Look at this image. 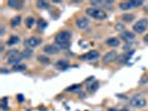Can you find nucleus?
I'll use <instances>...</instances> for the list:
<instances>
[{
    "mask_svg": "<svg viewBox=\"0 0 148 111\" xmlns=\"http://www.w3.org/2000/svg\"><path fill=\"white\" fill-rule=\"evenodd\" d=\"M71 39V33L69 31H60L56 35L55 37V42H56V47L58 49H64L69 46V41Z\"/></svg>",
    "mask_w": 148,
    "mask_h": 111,
    "instance_id": "obj_1",
    "label": "nucleus"
},
{
    "mask_svg": "<svg viewBox=\"0 0 148 111\" xmlns=\"http://www.w3.org/2000/svg\"><path fill=\"white\" fill-rule=\"evenodd\" d=\"M86 15L94 18V19H97V20H105L107 18V14L104 10L98 9V8H87Z\"/></svg>",
    "mask_w": 148,
    "mask_h": 111,
    "instance_id": "obj_2",
    "label": "nucleus"
},
{
    "mask_svg": "<svg viewBox=\"0 0 148 111\" xmlns=\"http://www.w3.org/2000/svg\"><path fill=\"white\" fill-rule=\"evenodd\" d=\"M129 104H130V106H132L133 108L139 109V108H144V107L147 104V101H146V99L143 96L137 95V96L133 97V98L130 99V102H129Z\"/></svg>",
    "mask_w": 148,
    "mask_h": 111,
    "instance_id": "obj_3",
    "label": "nucleus"
},
{
    "mask_svg": "<svg viewBox=\"0 0 148 111\" xmlns=\"http://www.w3.org/2000/svg\"><path fill=\"white\" fill-rule=\"evenodd\" d=\"M147 27H148V20L146 18H143V19L138 20V21L134 25L133 28L135 32H137V33H143L144 31H146Z\"/></svg>",
    "mask_w": 148,
    "mask_h": 111,
    "instance_id": "obj_4",
    "label": "nucleus"
},
{
    "mask_svg": "<svg viewBox=\"0 0 148 111\" xmlns=\"http://www.w3.org/2000/svg\"><path fill=\"white\" fill-rule=\"evenodd\" d=\"M41 44V39L39 37H30L25 41V46L28 48H36Z\"/></svg>",
    "mask_w": 148,
    "mask_h": 111,
    "instance_id": "obj_5",
    "label": "nucleus"
},
{
    "mask_svg": "<svg viewBox=\"0 0 148 111\" xmlns=\"http://www.w3.org/2000/svg\"><path fill=\"white\" fill-rule=\"evenodd\" d=\"M89 19L88 18H86V17H80V18H77V20H76V27L78 28V29H86L87 27L89 26Z\"/></svg>",
    "mask_w": 148,
    "mask_h": 111,
    "instance_id": "obj_6",
    "label": "nucleus"
},
{
    "mask_svg": "<svg viewBox=\"0 0 148 111\" xmlns=\"http://www.w3.org/2000/svg\"><path fill=\"white\" fill-rule=\"evenodd\" d=\"M116 59H117V52L109 51L103 57V62L104 63H111V62H114Z\"/></svg>",
    "mask_w": 148,
    "mask_h": 111,
    "instance_id": "obj_7",
    "label": "nucleus"
},
{
    "mask_svg": "<svg viewBox=\"0 0 148 111\" xmlns=\"http://www.w3.org/2000/svg\"><path fill=\"white\" fill-rule=\"evenodd\" d=\"M98 57H99V52L96 51V50H91V51H89V52H87V53H85V54H82V57H80V59L92 61V60H96Z\"/></svg>",
    "mask_w": 148,
    "mask_h": 111,
    "instance_id": "obj_8",
    "label": "nucleus"
},
{
    "mask_svg": "<svg viewBox=\"0 0 148 111\" xmlns=\"http://www.w3.org/2000/svg\"><path fill=\"white\" fill-rule=\"evenodd\" d=\"M23 1L21 0H10V1H8V6L11 8H14V9H17V10H20L23 8Z\"/></svg>",
    "mask_w": 148,
    "mask_h": 111,
    "instance_id": "obj_9",
    "label": "nucleus"
},
{
    "mask_svg": "<svg viewBox=\"0 0 148 111\" xmlns=\"http://www.w3.org/2000/svg\"><path fill=\"white\" fill-rule=\"evenodd\" d=\"M44 51L47 54H57L58 53V48L53 44H47L44 47Z\"/></svg>",
    "mask_w": 148,
    "mask_h": 111,
    "instance_id": "obj_10",
    "label": "nucleus"
},
{
    "mask_svg": "<svg viewBox=\"0 0 148 111\" xmlns=\"http://www.w3.org/2000/svg\"><path fill=\"white\" fill-rule=\"evenodd\" d=\"M106 44L109 46V47H118L119 44H120V41H119L118 38L111 37V38H108L106 40Z\"/></svg>",
    "mask_w": 148,
    "mask_h": 111,
    "instance_id": "obj_11",
    "label": "nucleus"
},
{
    "mask_svg": "<svg viewBox=\"0 0 148 111\" xmlns=\"http://www.w3.org/2000/svg\"><path fill=\"white\" fill-rule=\"evenodd\" d=\"M21 59H22V56L19 54V56H16V57H12V58H9L7 60V63L8 65H12V66L15 67L20 63V60Z\"/></svg>",
    "mask_w": 148,
    "mask_h": 111,
    "instance_id": "obj_12",
    "label": "nucleus"
},
{
    "mask_svg": "<svg viewBox=\"0 0 148 111\" xmlns=\"http://www.w3.org/2000/svg\"><path fill=\"white\" fill-rule=\"evenodd\" d=\"M21 22V16H15L11 20H10V27L11 28H17Z\"/></svg>",
    "mask_w": 148,
    "mask_h": 111,
    "instance_id": "obj_13",
    "label": "nucleus"
},
{
    "mask_svg": "<svg viewBox=\"0 0 148 111\" xmlns=\"http://www.w3.org/2000/svg\"><path fill=\"white\" fill-rule=\"evenodd\" d=\"M120 37L123 38L124 40H126V41H129V40H132L135 38V35H134L133 32H130V31H121V33H120Z\"/></svg>",
    "mask_w": 148,
    "mask_h": 111,
    "instance_id": "obj_14",
    "label": "nucleus"
},
{
    "mask_svg": "<svg viewBox=\"0 0 148 111\" xmlns=\"http://www.w3.org/2000/svg\"><path fill=\"white\" fill-rule=\"evenodd\" d=\"M56 67L58 69H60V70H65V69H67L69 67V62L67 60H58L56 62Z\"/></svg>",
    "mask_w": 148,
    "mask_h": 111,
    "instance_id": "obj_15",
    "label": "nucleus"
},
{
    "mask_svg": "<svg viewBox=\"0 0 148 111\" xmlns=\"http://www.w3.org/2000/svg\"><path fill=\"white\" fill-rule=\"evenodd\" d=\"M119 8H120L121 10H130L133 7H132L130 1H121V2L119 3Z\"/></svg>",
    "mask_w": 148,
    "mask_h": 111,
    "instance_id": "obj_16",
    "label": "nucleus"
},
{
    "mask_svg": "<svg viewBox=\"0 0 148 111\" xmlns=\"http://www.w3.org/2000/svg\"><path fill=\"white\" fill-rule=\"evenodd\" d=\"M19 41H20L19 37H17V36H12V37H10L9 39H8L7 46H9V47H11V46H15V44H17L18 42H19Z\"/></svg>",
    "mask_w": 148,
    "mask_h": 111,
    "instance_id": "obj_17",
    "label": "nucleus"
},
{
    "mask_svg": "<svg viewBox=\"0 0 148 111\" xmlns=\"http://www.w3.org/2000/svg\"><path fill=\"white\" fill-rule=\"evenodd\" d=\"M20 53L18 52V50H16V49H14V50H9V51L7 52V54H6V57H7L8 59L9 58H12V57H16V56H19Z\"/></svg>",
    "mask_w": 148,
    "mask_h": 111,
    "instance_id": "obj_18",
    "label": "nucleus"
},
{
    "mask_svg": "<svg viewBox=\"0 0 148 111\" xmlns=\"http://www.w3.org/2000/svg\"><path fill=\"white\" fill-rule=\"evenodd\" d=\"M37 7L40 9H47L49 7V2L48 1H37Z\"/></svg>",
    "mask_w": 148,
    "mask_h": 111,
    "instance_id": "obj_19",
    "label": "nucleus"
},
{
    "mask_svg": "<svg viewBox=\"0 0 148 111\" xmlns=\"http://www.w3.org/2000/svg\"><path fill=\"white\" fill-rule=\"evenodd\" d=\"M98 87H99V83L97 81H95L94 83H91L88 87V91L89 92H95L97 89H98Z\"/></svg>",
    "mask_w": 148,
    "mask_h": 111,
    "instance_id": "obj_20",
    "label": "nucleus"
},
{
    "mask_svg": "<svg viewBox=\"0 0 148 111\" xmlns=\"http://www.w3.org/2000/svg\"><path fill=\"white\" fill-rule=\"evenodd\" d=\"M34 25H35V19H34L32 17H28V18L26 19V26H27L28 28H32Z\"/></svg>",
    "mask_w": 148,
    "mask_h": 111,
    "instance_id": "obj_21",
    "label": "nucleus"
},
{
    "mask_svg": "<svg viewBox=\"0 0 148 111\" xmlns=\"http://www.w3.org/2000/svg\"><path fill=\"white\" fill-rule=\"evenodd\" d=\"M38 60H39L41 63H46V65H48V63L50 62V59H49L48 57H45V56H38Z\"/></svg>",
    "mask_w": 148,
    "mask_h": 111,
    "instance_id": "obj_22",
    "label": "nucleus"
},
{
    "mask_svg": "<svg viewBox=\"0 0 148 111\" xmlns=\"http://www.w3.org/2000/svg\"><path fill=\"white\" fill-rule=\"evenodd\" d=\"M130 3H132V7L133 8H137V7L143 6L144 1H140V0H134V1H130Z\"/></svg>",
    "mask_w": 148,
    "mask_h": 111,
    "instance_id": "obj_23",
    "label": "nucleus"
},
{
    "mask_svg": "<svg viewBox=\"0 0 148 111\" xmlns=\"http://www.w3.org/2000/svg\"><path fill=\"white\" fill-rule=\"evenodd\" d=\"M38 27H39V30L41 31V30H44L46 27H47V22L45 21L44 19H40L39 21H38Z\"/></svg>",
    "mask_w": 148,
    "mask_h": 111,
    "instance_id": "obj_24",
    "label": "nucleus"
},
{
    "mask_svg": "<svg viewBox=\"0 0 148 111\" xmlns=\"http://www.w3.org/2000/svg\"><path fill=\"white\" fill-rule=\"evenodd\" d=\"M134 18H135V16H134V15H124V16H123V20H125L126 22L133 21Z\"/></svg>",
    "mask_w": 148,
    "mask_h": 111,
    "instance_id": "obj_25",
    "label": "nucleus"
},
{
    "mask_svg": "<svg viewBox=\"0 0 148 111\" xmlns=\"http://www.w3.org/2000/svg\"><path fill=\"white\" fill-rule=\"evenodd\" d=\"M31 53H32V51H31L30 49H25L23 52L21 53V56H22V58H29L30 56H31Z\"/></svg>",
    "mask_w": 148,
    "mask_h": 111,
    "instance_id": "obj_26",
    "label": "nucleus"
},
{
    "mask_svg": "<svg viewBox=\"0 0 148 111\" xmlns=\"http://www.w3.org/2000/svg\"><path fill=\"white\" fill-rule=\"evenodd\" d=\"M26 69V66L25 65H17V66L14 67V71H23Z\"/></svg>",
    "mask_w": 148,
    "mask_h": 111,
    "instance_id": "obj_27",
    "label": "nucleus"
},
{
    "mask_svg": "<svg viewBox=\"0 0 148 111\" xmlns=\"http://www.w3.org/2000/svg\"><path fill=\"white\" fill-rule=\"evenodd\" d=\"M79 89H82L80 84H74L70 88H67V91H75V90H79Z\"/></svg>",
    "mask_w": 148,
    "mask_h": 111,
    "instance_id": "obj_28",
    "label": "nucleus"
},
{
    "mask_svg": "<svg viewBox=\"0 0 148 111\" xmlns=\"http://www.w3.org/2000/svg\"><path fill=\"white\" fill-rule=\"evenodd\" d=\"M91 5L92 6H103V5H106V1H91Z\"/></svg>",
    "mask_w": 148,
    "mask_h": 111,
    "instance_id": "obj_29",
    "label": "nucleus"
},
{
    "mask_svg": "<svg viewBox=\"0 0 148 111\" xmlns=\"http://www.w3.org/2000/svg\"><path fill=\"white\" fill-rule=\"evenodd\" d=\"M7 98H3V99H2V101H1V102H2V104H1V107H2V109H6V102H7Z\"/></svg>",
    "mask_w": 148,
    "mask_h": 111,
    "instance_id": "obj_30",
    "label": "nucleus"
},
{
    "mask_svg": "<svg viewBox=\"0 0 148 111\" xmlns=\"http://www.w3.org/2000/svg\"><path fill=\"white\" fill-rule=\"evenodd\" d=\"M17 99H18V101H19V102H22V101H23V96H22V95H18Z\"/></svg>",
    "mask_w": 148,
    "mask_h": 111,
    "instance_id": "obj_31",
    "label": "nucleus"
},
{
    "mask_svg": "<svg viewBox=\"0 0 148 111\" xmlns=\"http://www.w3.org/2000/svg\"><path fill=\"white\" fill-rule=\"evenodd\" d=\"M146 82H148V77H146L144 80H140V83H146Z\"/></svg>",
    "mask_w": 148,
    "mask_h": 111,
    "instance_id": "obj_32",
    "label": "nucleus"
},
{
    "mask_svg": "<svg viewBox=\"0 0 148 111\" xmlns=\"http://www.w3.org/2000/svg\"><path fill=\"white\" fill-rule=\"evenodd\" d=\"M144 40H145V42H147V44H148V35H146V36H145Z\"/></svg>",
    "mask_w": 148,
    "mask_h": 111,
    "instance_id": "obj_33",
    "label": "nucleus"
},
{
    "mask_svg": "<svg viewBox=\"0 0 148 111\" xmlns=\"http://www.w3.org/2000/svg\"><path fill=\"white\" fill-rule=\"evenodd\" d=\"M118 111H129V110H127V109H121V110H118Z\"/></svg>",
    "mask_w": 148,
    "mask_h": 111,
    "instance_id": "obj_34",
    "label": "nucleus"
}]
</instances>
